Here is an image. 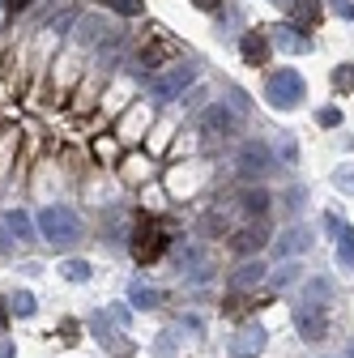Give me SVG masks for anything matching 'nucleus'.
Segmentation results:
<instances>
[{"label":"nucleus","instance_id":"16","mask_svg":"<svg viewBox=\"0 0 354 358\" xmlns=\"http://www.w3.org/2000/svg\"><path fill=\"white\" fill-rule=\"evenodd\" d=\"M239 205H243V213H264V209H269V192H264V188H248L243 196H239Z\"/></svg>","mask_w":354,"mask_h":358},{"label":"nucleus","instance_id":"7","mask_svg":"<svg viewBox=\"0 0 354 358\" xmlns=\"http://www.w3.org/2000/svg\"><path fill=\"white\" fill-rule=\"evenodd\" d=\"M274 171V158H269V150H264L260 141H252V145H243L239 150V175H269Z\"/></svg>","mask_w":354,"mask_h":358},{"label":"nucleus","instance_id":"31","mask_svg":"<svg viewBox=\"0 0 354 358\" xmlns=\"http://www.w3.org/2000/svg\"><path fill=\"white\" fill-rule=\"evenodd\" d=\"M34 0H9V9H30Z\"/></svg>","mask_w":354,"mask_h":358},{"label":"nucleus","instance_id":"9","mask_svg":"<svg viewBox=\"0 0 354 358\" xmlns=\"http://www.w3.org/2000/svg\"><path fill=\"white\" fill-rule=\"evenodd\" d=\"M320 13H325L320 0H290V26H295V30H312V26H320Z\"/></svg>","mask_w":354,"mask_h":358},{"label":"nucleus","instance_id":"10","mask_svg":"<svg viewBox=\"0 0 354 358\" xmlns=\"http://www.w3.org/2000/svg\"><path fill=\"white\" fill-rule=\"evenodd\" d=\"M201 124H205V132H218V137H227V132L235 128V111L222 107V103H213V107L201 115Z\"/></svg>","mask_w":354,"mask_h":358},{"label":"nucleus","instance_id":"14","mask_svg":"<svg viewBox=\"0 0 354 358\" xmlns=\"http://www.w3.org/2000/svg\"><path fill=\"white\" fill-rule=\"evenodd\" d=\"M260 278H264V264H260V260H248L239 273H235V282H231V286H235V290H248V286H256Z\"/></svg>","mask_w":354,"mask_h":358},{"label":"nucleus","instance_id":"26","mask_svg":"<svg viewBox=\"0 0 354 358\" xmlns=\"http://www.w3.org/2000/svg\"><path fill=\"white\" fill-rule=\"evenodd\" d=\"M320 124H325V128H337V124H341V111H337V107H325V111H320Z\"/></svg>","mask_w":354,"mask_h":358},{"label":"nucleus","instance_id":"18","mask_svg":"<svg viewBox=\"0 0 354 358\" xmlns=\"http://www.w3.org/2000/svg\"><path fill=\"white\" fill-rule=\"evenodd\" d=\"M274 43H278L282 52H307V38H299V34H295V30H286V26H278V30H274Z\"/></svg>","mask_w":354,"mask_h":358},{"label":"nucleus","instance_id":"13","mask_svg":"<svg viewBox=\"0 0 354 358\" xmlns=\"http://www.w3.org/2000/svg\"><path fill=\"white\" fill-rule=\"evenodd\" d=\"M9 231H13V239H17V243H34V239H38V235H34V222H30L22 209H13V213H9Z\"/></svg>","mask_w":354,"mask_h":358},{"label":"nucleus","instance_id":"2","mask_svg":"<svg viewBox=\"0 0 354 358\" xmlns=\"http://www.w3.org/2000/svg\"><path fill=\"white\" fill-rule=\"evenodd\" d=\"M303 94H307V85H303V77L295 69H278V73H269V81H264V99H269L278 111H295L303 103Z\"/></svg>","mask_w":354,"mask_h":358},{"label":"nucleus","instance_id":"23","mask_svg":"<svg viewBox=\"0 0 354 358\" xmlns=\"http://www.w3.org/2000/svg\"><path fill=\"white\" fill-rule=\"evenodd\" d=\"M274 282H278V286H290V282H299V264H282L278 273H274Z\"/></svg>","mask_w":354,"mask_h":358},{"label":"nucleus","instance_id":"27","mask_svg":"<svg viewBox=\"0 0 354 358\" xmlns=\"http://www.w3.org/2000/svg\"><path fill=\"white\" fill-rule=\"evenodd\" d=\"M175 350V333H162V341H158V358H167Z\"/></svg>","mask_w":354,"mask_h":358},{"label":"nucleus","instance_id":"17","mask_svg":"<svg viewBox=\"0 0 354 358\" xmlns=\"http://www.w3.org/2000/svg\"><path fill=\"white\" fill-rule=\"evenodd\" d=\"M132 303H137L141 311H150V307H158V303H162V290H158V286H141V282H137V286H132Z\"/></svg>","mask_w":354,"mask_h":358},{"label":"nucleus","instance_id":"1","mask_svg":"<svg viewBox=\"0 0 354 358\" xmlns=\"http://www.w3.org/2000/svg\"><path fill=\"white\" fill-rule=\"evenodd\" d=\"M38 231H43V239H48V243L69 248L81 235V222H77V213L69 205H48V209L38 213Z\"/></svg>","mask_w":354,"mask_h":358},{"label":"nucleus","instance_id":"33","mask_svg":"<svg viewBox=\"0 0 354 358\" xmlns=\"http://www.w3.org/2000/svg\"><path fill=\"white\" fill-rule=\"evenodd\" d=\"M0 252H9V235H5V227H0Z\"/></svg>","mask_w":354,"mask_h":358},{"label":"nucleus","instance_id":"28","mask_svg":"<svg viewBox=\"0 0 354 358\" xmlns=\"http://www.w3.org/2000/svg\"><path fill=\"white\" fill-rule=\"evenodd\" d=\"M5 329H9V303L0 299V337H5Z\"/></svg>","mask_w":354,"mask_h":358},{"label":"nucleus","instance_id":"19","mask_svg":"<svg viewBox=\"0 0 354 358\" xmlns=\"http://www.w3.org/2000/svg\"><path fill=\"white\" fill-rule=\"evenodd\" d=\"M60 273H64L69 282H90V264H85V260H64Z\"/></svg>","mask_w":354,"mask_h":358},{"label":"nucleus","instance_id":"21","mask_svg":"<svg viewBox=\"0 0 354 358\" xmlns=\"http://www.w3.org/2000/svg\"><path fill=\"white\" fill-rule=\"evenodd\" d=\"M107 5L115 9V13H124V17H137L146 5H141V0H107Z\"/></svg>","mask_w":354,"mask_h":358},{"label":"nucleus","instance_id":"20","mask_svg":"<svg viewBox=\"0 0 354 358\" xmlns=\"http://www.w3.org/2000/svg\"><path fill=\"white\" fill-rule=\"evenodd\" d=\"M9 307L17 311V316H34V307H38V303H34V294H30V290H17Z\"/></svg>","mask_w":354,"mask_h":358},{"label":"nucleus","instance_id":"12","mask_svg":"<svg viewBox=\"0 0 354 358\" xmlns=\"http://www.w3.org/2000/svg\"><path fill=\"white\" fill-rule=\"evenodd\" d=\"M239 52H243V60H248V64H264V60H269V38H264L260 30H252V34H243Z\"/></svg>","mask_w":354,"mask_h":358},{"label":"nucleus","instance_id":"30","mask_svg":"<svg viewBox=\"0 0 354 358\" xmlns=\"http://www.w3.org/2000/svg\"><path fill=\"white\" fill-rule=\"evenodd\" d=\"M197 5H201V9H222L227 0H197Z\"/></svg>","mask_w":354,"mask_h":358},{"label":"nucleus","instance_id":"11","mask_svg":"<svg viewBox=\"0 0 354 358\" xmlns=\"http://www.w3.org/2000/svg\"><path fill=\"white\" fill-rule=\"evenodd\" d=\"M316 239H312V231H303V227H295V231H286L282 239H278V256L286 260V256H299V252H307Z\"/></svg>","mask_w":354,"mask_h":358},{"label":"nucleus","instance_id":"8","mask_svg":"<svg viewBox=\"0 0 354 358\" xmlns=\"http://www.w3.org/2000/svg\"><path fill=\"white\" fill-rule=\"evenodd\" d=\"M264 243H269V235H264V227L256 222V227H239L235 235H231V248L239 252V256H256Z\"/></svg>","mask_w":354,"mask_h":358},{"label":"nucleus","instance_id":"22","mask_svg":"<svg viewBox=\"0 0 354 358\" xmlns=\"http://www.w3.org/2000/svg\"><path fill=\"white\" fill-rule=\"evenodd\" d=\"M333 85H337V90H354V64H337Z\"/></svg>","mask_w":354,"mask_h":358},{"label":"nucleus","instance_id":"29","mask_svg":"<svg viewBox=\"0 0 354 358\" xmlns=\"http://www.w3.org/2000/svg\"><path fill=\"white\" fill-rule=\"evenodd\" d=\"M333 9H337L341 17H354V5H350V0H333Z\"/></svg>","mask_w":354,"mask_h":358},{"label":"nucleus","instance_id":"15","mask_svg":"<svg viewBox=\"0 0 354 358\" xmlns=\"http://www.w3.org/2000/svg\"><path fill=\"white\" fill-rule=\"evenodd\" d=\"M337 264L341 268H354V231L350 227L337 231Z\"/></svg>","mask_w":354,"mask_h":358},{"label":"nucleus","instance_id":"5","mask_svg":"<svg viewBox=\"0 0 354 358\" xmlns=\"http://www.w3.org/2000/svg\"><path fill=\"white\" fill-rule=\"evenodd\" d=\"M295 329H299V337L303 341H325V333H329V320H325V311H320V303H295Z\"/></svg>","mask_w":354,"mask_h":358},{"label":"nucleus","instance_id":"24","mask_svg":"<svg viewBox=\"0 0 354 358\" xmlns=\"http://www.w3.org/2000/svg\"><path fill=\"white\" fill-rule=\"evenodd\" d=\"M329 294H333V286H329V282H307V303L329 299Z\"/></svg>","mask_w":354,"mask_h":358},{"label":"nucleus","instance_id":"4","mask_svg":"<svg viewBox=\"0 0 354 358\" xmlns=\"http://www.w3.org/2000/svg\"><path fill=\"white\" fill-rule=\"evenodd\" d=\"M171 235L162 222H141L137 231H132V256H137V264H154L162 252H167Z\"/></svg>","mask_w":354,"mask_h":358},{"label":"nucleus","instance_id":"25","mask_svg":"<svg viewBox=\"0 0 354 358\" xmlns=\"http://www.w3.org/2000/svg\"><path fill=\"white\" fill-rule=\"evenodd\" d=\"M333 184H337L341 192H354V171H337V175H333Z\"/></svg>","mask_w":354,"mask_h":358},{"label":"nucleus","instance_id":"32","mask_svg":"<svg viewBox=\"0 0 354 358\" xmlns=\"http://www.w3.org/2000/svg\"><path fill=\"white\" fill-rule=\"evenodd\" d=\"M0 358H13V345L9 341H0Z\"/></svg>","mask_w":354,"mask_h":358},{"label":"nucleus","instance_id":"6","mask_svg":"<svg viewBox=\"0 0 354 358\" xmlns=\"http://www.w3.org/2000/svg\"><path fill=\"white\" fill-rule=\"evenodd\" d=\"M264 341H269V333H264L260 324H248L231 337V358H256L264 350Z\"/></svg>","mask_w":354,"mask_h":358},{"label":"nucleus","instance_id":"3","mask_svg":"<svg viewBox=\"0 0 354 358\" xmlns=\"http://www.w3.org/2000/svg\"><path fill=\"white\" fill-rule=\"evenodd\" d=\"M192 77H197V64H188V60H175L167 73L150 77V99H158V103L180 99V94H184V85H188Z\"/></svg>","mask_w":354,"mask_h":358}]
</instances>
